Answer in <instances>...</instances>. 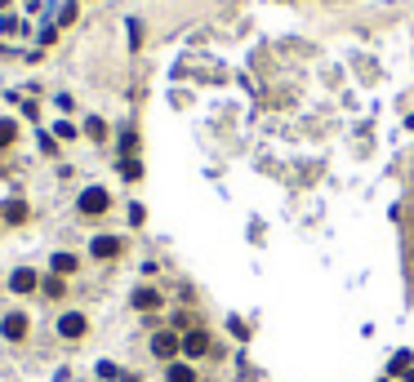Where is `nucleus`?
Listing matches in <instances>:
<instances>
[{"mask_svg": "<svg viewBox=\"0 0 414 382\" xmlns=\"http://www.w3.org/2000/svg\"><path fill=\"white\" fill-rule=\"evenodd\" d=\"M80 213H89V218H98V213H107V191H103V187H89V191H80Z\"/></svg>", "mask_w": 414, "mask_h": 382, "instance_id": "1", "label": "nucleus"}, {"mask_svg": "<svg viewBox=\"0 0 414 382\" xmlns=\"http://www.w3.org/2000/svg\"><path fill=\"white\" fill-rule=\"evenodd\" d=\"M0 334H5L9 342L27 338V315H23V311H9V315H5V325H0Z\"/></svg>", "mask_w": 414, "mask_h": 382, "instance_id": "2", "label": "nucleus"}, {"mask_svg": "<svg viewBox=\"0 0 414 382\" xmlns=\"http://www.w3.org/2000/svg\"><path fill=\"white\" fill-rule=\"evenodd\" d=\"M178 352H183V342H178L174 334H156V338H152V356L170 360V356H178Z\"/></svg>", "mask_w": 414, "mask_h": 382, "instance_id": "3", "label": "nucleus"}, {"mask_svg": "<svg viewBox=\"0 0 414 382\" xmlns=\"http://www.w3.org/2000/svg\"><path fill=\"white\" fill-rule=\"evenodd\" d=\"M85 315H80V311H67V315H62V320H58V334L62 338H80V334H85Z\"/></svg>", "mask_w": 414, "mask_h": 382, "instance_id": "4", "label": "nucleus"}, {"mask_svg": "<svg viewBox=\"0 0 414 382\" xmlns=\"http://www.w3.org/2000/svg\"><path fill=\"white\" fill-rule=\"evenodd\" d=\"M36 285H40V280H36V271H27V267H18V271L9 276V289H13V293H31Z\"/></svg>", "mask_w": 414, "mask_h": 382, "instance_id": "5", "label": "nucleus"}, {"mask_svg": "<svg viewBox=\"0 0 414 382\" xmlns=\"http://www.w3.org/2000/svg\"><path fill=\"white\" fill-rule=\"evenodd\" d=\"M209 352V338H205V329H192V334L183 338V356H205Z\"/></svg>", "mask_w": 414, "mask_h": 382, "instance_id": "6", "label": "nucleus"}, {"mask_svg": "<svg viewBox=\"0 0 414 382\" xmlns=\"http://www.w3.org/2000/svg\"><path fill=\"white\" fill-rule=\"evenodd\" d=\"M129 303H134L138 311H156V307H160V289H147V285H143V289H134V298H129Z\"/></svg>", "mask_w": 414, "mask_h": 382, "instance_id": "7", "label": "nucleus"}, {"mask_svg": "<svg viewBox=\"0 0 414 382\" xmlns=\"http://www.w3.org/2000/svg\"><path fill=\"white\" fill-rule=\"evenodd\" d=\"M89 249H94V258H116V254H121V240H116V236H98Z\"/></svg>", "mask_w": 414, "mask_h": 382, "instance_id": "8", "label": "nucleus"}, {"mask_svg": "<svg viewBox=\"0 0 414 382\" xmlns=\"http://www.w3.org/2000/svg\"><path fill=\"white\" fill-rule=\"evenodd\" d=\"M0 213H5V223H13V227H18V223H27V205H23V201H9Z\"/></svg>", "mask_w": 414, "mask_h": 382, "instance_id": "9", "label": "nucleus"}, {"mask_svg": "<svg viewBox=\"0 0 414 382\" xmlns=\"http://www.w3.org/2000/svg\"><path fill=\"white\" fill-rule=\"evenodd\" d=\"M76 271V258L72 254H54V276H72Z\"/></svg>", "mask_w": 414, "mask_h": 382, "instance_id": "10", "label": "nucleus"}, {"mask_svg": "<svg viewBox=\"0 0 414 382\" xmlns=\"http://www.w3.org/2000/svg\"><path fill=\"white\" fill-rule=\"evenodd\" d=\"M165 378H170V382H196V373L187 369V364H170V369H165Z\"/></svg>", "mask_w": 414, "mask_h": 382, "instance_id": "11", "label": "nucleus"}, {"mask_svg": "<svg viewBox=\"0 0 414 382\" xmlns=\"http://www.w3.org/2000/svg\"><path fill=\"white\" fill-rule=\"evenodd\" d=\"M13 138H18V125H13V120H0V152H5Z\"/></svg>", "mask_w": 414, "mask_h": 382, "instance_id": "12", "label": "nucleus"}, {"mask_svg": "<svg viewBox=\"0 0 414 382\" xmlns=\"http://www.w3.org/2000/svg\"><path fill=\"white\" fill-rule=\"evenodd\" d=\"M45 293H49V298H62V293H67V285H62V276H49V280H45Z\"/></svg>", "mask_w": 414, "mask_h": 382, "instance_id": "13", "label": "nucleus"}, {"mask_svg": "<svg viewBox=\"0 0 414 382\" xmlns=\"http://www.w3.org/2000/svg\"><path fill=\"white\" fill-rule=\"evenodd\" d=\"M121 174L125 178H143V164L138 160H121Z\"/></svg>", "mask_w": 414, "mask_h": 382, "instance_id": "14", "label": "nucleus"}, {"mask_svg": "<svg viewBox=\"0 0 414 382\" xmlns=\"http://www.w3.org/2000/svg\"><path fill=\"white\" fill-rule=\"evenodd\" d=\"M410 369V352H396L392 356V373H405Z\"/></svg>", "mask_w": 414, "mask_h": 382, "instance_id": "15", "label": "nucleus"}, {"mask_svg": "<svg viewBox=\"0 0 414 382\" xmlns=\"http://www.w3.org/2000/svg\"><path fill=\"white\" fill-rule=\"evenodd\" d=\"M85 134H89V138H107V125H103V120H89Z\"/></svg>", "mask_w": 414, "mask_h": 382, "instance_id": "16", "label": "nucleus"}]
</instances>
